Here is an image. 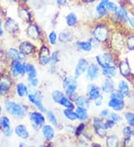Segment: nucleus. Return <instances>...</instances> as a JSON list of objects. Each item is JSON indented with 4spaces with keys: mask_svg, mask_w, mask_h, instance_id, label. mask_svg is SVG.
I'll return each instance as SVG.
<instances>
[{
    "mask_svg": "<svg viewBox=\"0 0 134 147\" xmlns=\"http://www.w3.org/2000/svg\"><path fill=\"white\" fill-rule=\"evenodd\" d=\"M5 107L7 113L12 115L17 119H22L25 117L26 114V107L25 106L14 101L7 100L5 102Z\"/></svg>",
    "mask_w": 134,
    "mask_h": 147,
    "instance_id": "obj_1",
    "label": "nucleus"
},
{
    "mask_svg": "<svg viewBox=\"0 0 134 147\" xmlns=\"http://www.w3.org/2000/svg\"><path fill=\"white\" fill-rule=\"evenodd\" d=\"M11 74L14 77L23 76L26 73V64H23L21 61H12Z\"/></svg>",
    "mask_w": 134,
    "mask_h": 147,
    "instance_id": "obj_2",
    "label": "nucleus"
},
{
    "mask_svg": "<svg viewBox=\"0 0 134 147\" xmlns=\"http://www.w3.org/2000/svg\"><path fill=\"white\" fill-rule=\"evenodd\" d=\"M77 82L75 78L69 77L63 81V88L66 90V94L67 96L71 97V95L75 93V90L77 88Z\"/></svg>",
    "mask_w": 134,
    "mask_h": 147,
    "instance_id": "obj_3",
    "label": "nucleus"
},
{
    "mask_svg": "<svg viewBox=\"0 0 134 147\" xmlns=\"http://www.w3.org/2000/svg\"><path fill=\"white\" fill-rule=\"evenodd\" d=\"M93 35L97 41L104 42L109 36V31L104 26H98L95 29Z\"/></svg>",
    "mask_w": 134,
    "mask_h": 147,
    "instance_id": "obj_4",
    "label": "nucleus"
},
{
    "mask_svg": "<svg viewBox=\"0 0 134 147\" xmlns=\"http://www.w3.org/2000/svg\"><path fill=\"white\" fill-rule=\"evenodd\" d=\"M0 128L6 137L11 136L12 129H11V121L7 116H2L0 117Z\"/></svg>",
    "mask_w": 134,
    "mask_h": 147,
    "instance_id": "obj_5",
    "label": "nucleus"
},
{
    "mask_svg": "<svg viewBox=\"0 0 134 147\" xmlns=\"http://www.w3.org/2000/svg\"><path fill=\"white\" fill-rule=\"evenodd\" d=\"M93 126L95 128V132L98 134L99 136L104 137L105 136L107 133V129L105 127V124L99 118H95L93 120Z\"/></svg>",
    "mask_w": 134,
    "mask_h": 147,
    "instance_id": "obj_6",
    "label": "nucleus"
},
{
    "mask_svg": "<svg viewBox=\"0 0 134 147\" xmlns=\"http://www.w3.org/2000/svg\"><path fill=\"white\" fill-rule=\"evenodd\" d=\"M29 118H30L31 121L32 122L33 125L36 127L42 126L45 122L44 117L39 112H35V111L31 112L29 114Z\"/></svg>",
    "mask_w": 134,
    "mask_h": 147,
    "instance_id": "obj_7",
    "label": "nucleus"
},
{
    "mask_svg": "<svg viewBox=\"0 0 134 147\" xmlns=\"http://www.w3.org/2000/svg\"><path fill=\"white\" fill-rule=\"evenodd\" d=\"M28 97H29V100L31 103L35 105L36 107H37L40 111L46 112V110L45 107L43 106V105L42 104L41 97H40V96H39V94L37 92L36 94H29Z\"/></svg>",
    "mask_w": 134,
    "mask_h": 147,
    "instance_id": "obj_8",
    "label": "nucleus"
},
{
    "mask_svg": "<svg viewBox=\"0 0 134 147\" xmlns=\"http://www.w3.org/2000/svg\"><path fill=\"white\" fill-rule=\"evenodd\" d=\"M88 67H89V63L86 59H81L79 60L78 63V65L76 67V69H75V77H80L82 74H84V72L87 70Z\"/></svg>",
    "mask_w": 134,
    "mask_h": 147,
    "instance_id": "obj_9",
    "label": "nucleus"
},
{
    "mask_svg": "<svg viewBox=\"0 0 134 147\" xmlns=\"http://www.w3.org/2000/svg\"><path fill=\"white\" fill-rule=\"evenodd\" d=\"M5 29L10 34H14L19 30V24L11 18H8L5 23Z\"/></svg>",
    "mask_w": 134,
    "mask_h": 147,
    "instance_id": "obj_10",
    "label": "nucleus"
},
{
    "mask_svg": "<svg viewBox=\"0 0 134 147\" xmlns=\"http://www.w3.org/2000/svg\"><path fill=\"white\" fill-rule=\"evenodd\" d=\"M39 63L43 65L48 64L50 61V52L46 47H43L39 54Z\"/></svg>",
    "mask_w": 134,
    "mask_h": 147,
    "instance_id": "obj_11",
    "label": "nucleus"
},
{
    "mask_svg": "<svg viewBox=\"0 0 134 147\" xmlns=\"http://www.w3.org/2000/svg\"><path fill=\"white\" fill-rule=\"evenodd\" d=\"M19 49H20V52L22 55H29L34 51V47L31 43L29 42H24L20 44Z\"/></svg>",
    "mask_w": 134,
    "mask_h": 147,
    "instance_id": "obj_12",
    "label": "nucleus"
},
{
    "mask_svg": "<svg viewBox=\"0 0 134 147\" xmlns=\"http://www.w3.org/2000/svg\"><path fill=\"white\" fill-rule=\"evenodd\" d=\"M108 106L115 111H121L124 108L123 99L113 98L111 97L110 100L108 102Z\"/></svg>",
    "mask_w": 134,
    "mask_h": 147,
    "instance_id": "obj_13",
    "label": "nucleus"
},
{
    "mask_svg": "<svg viewBox=\"0 0 134 147\" xmlns=\"http://www.w3.org/2000/svg\"><path fill=\"white\" fill-rule=\"evenodd\" d=\"M15 134L17 135L19 138H22V139H26L29 138V132L27 129V127L24 125H18L15 128Z\"/></svg>",
    "mask_w": 134,
    "mask_h": 147,
    "instance_id": "obj_14",
    "label": "nucleus"
},
{
    "mask_svg": "<svg viewBox=\"0 0 134 147\" xmlns=\"http://www.w3.org/2000/svg\"><path fill=\"white\" fill-rule=\"evenodd\" d=\"M11 85V80L7 77H2L0 79V94L7 92Z\"/></svg>",
    "mask_w": 134,
    "mask_h": 147,
    "instance_id": "obj_15",
    "label": "nucleus"
},
{
    "mask_svg": "<svg viewBox=\"0 0 134 147\" xmlns=\"http://www.w3.org/2000/svg\"><path fill=\"white\" fill-rule=\"evenodd\" d=\"M99 75V69L95 65H91L87 68V77L90 80H95Z\"/></svg>",
    "mask_w": 134,
    "mask_h": 147,
    "instance_id": "obj_16",
    "label": "nucleus"
},
{
    "mask_svg": "<svg viewBox=\"0 0 134 147\" xmlns=\"http://www.w3.org/2000/svg\"><path fill=\"white\" fill-rule=\"evenodd\" d=\"M103 69V74L107 78H113V77H116V69L114 66L111 65H107L104 68H102Z\"/></svg>",
    "mask_w": 134,
    "mask_h": 147,
    "instance_id": "obj_17",
    "label": "nucleus"
},
{
    "mask_svg": "<svg viewBox=\"0 0 134 147\" xmlns=\"http://www.w3.org/2000/svg\"><path fill=\"white\" fill-rule=\"evenodd\" d=\"M102 91L106 94H110L114 90V85L113 82L111 80L110 78H107L102 84Z\"/></svg>",
    "mask_w": 134,
    "mask_h": 147,
    "instance_id": "obj_18",
    "label": "nucleus"
},
{
    "mask_svg": "<svg viewBox=\"0 0 134 147\" xmlns=\"http://www.w3.org/2000/svg\"><path fill=\"white\" fill-rule=\"evenodd\" d=\"M27 35L29 36V38L32 39V40H37L39 35L37 27L34 25H30L27 29Z\"/></svg>",
    "mask_w": 134,
    "mask_h": 147,
    "instance_id": "obj_19",
    "label": "nucleus"
},
{
    "mask_svg": "<svg viewBox=\"0 0 134 147\" xmlns=\"http://www.w3.org/2000/svg\"><path fill=\"white\" fill-rule=\"evenodd\" d=\"M42 131H43V136H44V138H46L47 140H52V138H54V131L53 128L51 126H48V125L44 126L43 127V129H42Z\"/></svg>",
    "mask_w": 134,
    "mask_h": 147,
    "instance_id": "obj_20",
    "label": "nucleus"
},
{
    "mask_svg": "<svg viewBox=\"0 0 134 147\" xmlns=\"http://www.w3.org/2000/svg\"><path fill=\"white\" fill-rule=\"evenodd\" d=\"M8 56L12 61H21L22 62V54L15 49H11L8 51Z\"/></svg>",
    "mask_w": 134,
    "mask_h": 147,
    "instance_id": "obj_21",
    "label": "nucleus"
},
{
    "mask_svg": "<svg viewBox=\"0 0 134 147\" xmlns=\"http://www.w3.org/2000/svg\"><path fill=\"white\" fill-rule=\"evenodd\" d=\"M75 104L77 105L78 107H82L84 109H87L89 106V99L86 98L84 96H80L77 97L75 100Z\"/></svg>",
    "mask_w": 134,
    "mask_h": 147,
    "instance_id": "obj_22",
    "label": "nucleus"
},
{
    "mask_svg": "<svg viewBox=\"0 0 134 147\" xmlns=\"http://www.w3.org/2000/svg\"><path fill=\"white\" fill-rule=\"evenodd\" d=\"M118 92L122 94L123 97H127L129 94V87L127 83L125 81L122 80L120 81L118 83Z\"/></svg>",
    "mask_w": 134,
    "mask_h": 147,
    "instance_id": "obj_23",
    "label": "nucleus"
},
{
    "mask_svg": "<svg viewBox=\"0 0 134 147\" xmlns=\"http://www.w3.org/2000/svg\"><path fill=\"white\" fill-rule=\"evenodd\" d=\"M16 93L20 97H23L28 94V88L25 84L20 83L16 85Z\"/></svg>",
    "mask_w": 134,
    "mask_h": 147,
    "instance_id": "obj_24",
    "label": "nucleus"
},
{
    "mask_svg": "<svg viewBox=\"0 0 134 147\" xmlns=\"http://www.w3.org/2000/svg\"><path fill=\"white\" fill-rule=\"evenodd\" d=\"M88 94H89V97L92 100H95L97 97H98L100 96V89L98 88V87L95 86H92L90 87L89 90V92H88Z\"/></svg>",
    "mask_w": 134,
    "mask_h": 147,
    "instance_id": "obj_25",
    "label": "nucleus"
},
{
    "mask_svg": "<svg viewBox=\"0 0 134 147\" xmlns=\"http://www.w3.org/2000/svg\"><path fill=\"white\" fill-rule=\"evenodd\" d=\"M116 12V16H118V18H120L121 20H125V21H127V19H128V14H127V11L125 10V8H124L123 7H117Z\"/></svg>",
    "mask_w": 134,
    "mask_h": 147,
    "instance_id": "obj_26",
    "label": "nucleus"
},
{
    "mask_svg": "<svg viewBox=\"0 0 134 147\" xmlns=\"http://www.w3.org/2000/svg\"><path fill=\"white\" fill-rule=\"evenodd\" d=\"M75 113L78 116V119L80 120H86L88 117V114L86 111V109H84L82 107H78L77 108Z\"/></svg>",
    "mask_w": 134,
    "mask_h": 147,
    "instance_id": "obj_27",
    "label": "nucleus"
},
{
    "mask_svg": "<svg viewBox=\"0 0 134 147\" xmlns=\"http://www.w3.org/2000/svg\"><path fill=\"white\" fill-rule=\"evenodd\" d=\"M119 69H120V73L122 74L123 76H127L131 73V68L129 65L126 62H122L119 64Z\"/></svg>",
    "mask_w": 134,
    "mask_h": 147,
    "instance_id": "obj_28",
    "label": "nucleus"
},
{
    "mask_svg": "<svg viewBox=\"0 0 134 147\" xmlns=\"http://www.w3.org/2000/svg\"><path fill=\"white\" fill-rule=\"evenodd\" d=\"M77 22L78 18L77 16H76V15H75V13H69V14L67 16V17H66V23H67V25H68L69 26H71V27L75 26V25L77 24Z\"/></svg>",
    "mask_w": 134,
    "mask_h": 147,
    "instance_id": "obj_29",
    "label": "nucleus"
},
{
    "mask_svg": "<svg viewBox=\"0 0 134 147\" xmlns=\"http://www.w3.org/2000/svg\"><path fill=\"white\" fill-rule=\"evenodd\" d=\"M26 73L29 77H31V78L36 77L37 74L35 67L31 64H26Z\"/></svg>",
    "mask_w": 134,
    "mask_h": 147,
    "instance_id": "obj_30",
    "label": "nucleus"
},
{
    "mask_svg": "<svg viewBox=\"0 0 134 147\" xmlns=\"http://www.w3.org/2000/svg\"><path fill=\"white\" fill-rule=\"evenodd\" d=\"M118 138L116 135H111L107 139V146H118Z\"/></svg>",
    "mask_w": 134,
    "mask_h": 147,
    "instance_id": "obj_31",
    "label": "nucleus"
},
{
    "mask_svg": "<svg viewBox=\"0 0 134 147\" xmlns=\"http://www.w3.org/2000/svg\"><path fill=\"white\" fill-rule=\"evenodd\" d=\"M77 45L81 50L84 51H90L93 48L92 43L89 42H79L77 43Z\"/></svg>",
    "mask_w": 134,
    "mask_h": 147,
    "instance_id": "obj_32",
    "label": "nucleus"
},
{
    "mask_svg": "<svg viewBox=\"0 0 134 147\" xmlns=\"http://www.w3.org/2000/svg\"><path fill=\"white\" fill-rule=\"evenodd\" d=\"M59 38L61 41L65 42L71 41V39H72V34L68 31H63L60 34Z\"/></svg>",
    "mask_w": 134,
    "mask_h": 147,
    "instance_id": "obj_33",
    "label": "nucleus"
},
{
    "mask_svg": "<svg viewBox=\"0 0 134 147\" xmlns=\"http://www.w3.org/2000/svg\"><path fill=\"white\" fill-rule=\"evenodd\" d=\"M59 103L61 105V106L66 107V109H74V105L71 103V101H70L67 97H64V96L61 98Z\"/></svg>",
    "mask_w": 134,
    "mask_h": 147,
    "instance_id": "obj_34",
    "label": "nucleus"
},
{
    "mask_svg": "<svg viewBox=\"0 0 134 147\" xmlns=\"http://www.w3.org/2000/svg\"><path fill=\"white\" fill-rule=\"evenodd\" d=\"M63 113H64V115L66 116V118L69 119V120H75L78 119V116L76 113L71 111V109H65Z\"/></svg>",
    "mask_w": 134,
    "mask_h": 147,
    "instance_id": "obj_35",
    "label": "nucleus"
},
{
    "mask_svg": "<svg viewBox=\"0 0 134 147\" xmlns=\"http://www.w3.org/2000/svg\"><path fill=\"white\" fill-rule=\"evenodd\" d=\"M107 6H106L103 2H101L100 3H98V5L96 6V11L98 14H99V16H104L106 13H107Z\"/></svg>",
    "mask_w": 134,
    "mask_h": 147,
    "instance_id": "obj_36",
    "label": "nucleus"
},
{
    "mask_svg": "<svg viewBox=\"0 0 134 147\" xmlns=\"http://www.w3.org/2000/svg\"><path fill=\"white\" fill-rule=\"evenodd\" d=\"M63 96L64 95L61 91H55L52 93V98H53L54 101L56 102H59Z\"/></svg>",
    "mask_w": 134,
    "mask_h": 147,
    "instance_id": "obj_37",
    "label": "nucleus"
},
{
    "mask_svg": "<svg viewBox=\"0 0 134 147\" xmlns=\"http://www.w3.org/2000/svg\"><path fill=\"white\" fill-rule=\"evenodd\" d=\"M125 118L128 122L129 125L134 127V114L131 112H127L125 114Z\"/></svg>",
    "mask_w": 134,
    "mask_h": 147,
    "instance_id": "obj_38",
    "label": "nucleus"
},
{
    "mask_svg": "<svg viewBox=\"0 0 134 147\" xmlns=\"http://www.w3.org/2000/svg\"><path fill=\"white\" fill-rule=\"evenodd\" d=\"M47 116H48V120L53 124L54 126H57V118H56L55 115L53 112L52 111H48V113H47Z\"/></svg>",
    "mask_w": 134,
    "mask_h": 147,
    "instance_id": "obj_39",
    "label": "nucleus"
},
{
    "mask_svg": "<svg viewBox=\"0 0 134 147\" xmlns=\"http://www.w3.org/2000/svg\"><path fill=\"white\" fill-rule=\"evenodd\" d=\"M48 39H49V42L52 45H54L57 42V34L54 31H52L48 35Z\"/></svg>",
    "mask_w": 134,
    "mask_h": 147,
    "instance_id": "obj_40",
    "label": "nucleus"
},
{
    "mask_svg": "<svg viewBox=\"0 0 134 147\" xmlns=\"http://www.w3.org/2000/svg\"><path fill=\"white\" fill-rule=\"evenodd\" d=\"M127 45L131 50H134V36L128 38L127 42Z\"/></svg>",
    "mask_w": 134,
    "mask_h": 147,
    "instance_id": "obj_41",
    "label": "nucleus"
},
{
    "mask_svg": "<svg viewBox=\"0 0 134 147\" xmlns=\"http://www.w3.org/2000/svg\"><path fill=\"white\" fill-rule=\"evenodd\" d=\"M117 5H116V4L113 3V2H108V4L107 5V9L109 10V11H116V9H117Z\"/></svg>",
    "mask_w": 134,
    "mask_h": 147,
    "instance_id": "obj_42",
    "label": "nucleus"
},
{
    "mask_svg": "<svg viewBox=\"0 0 134 147\" xmlns=\"http://www.w3.org/2000/svg\"><path fill=\"white\" fill-rule=\"evenodd\" d=\"M123 134L126 138H130V136H131V134H132V130H131V127L126 126V127L124 128Z\"/></svg>",
    "mask_w": 134,
    "mask_h": 147,
    "instance_id": "obj_43",
    "label": "nucleus"
},
{
    "mask_svg": "<svg viewBox=\"0 0 134 147\" xmlns=\"http://www.w3.org/2000/svg\"><path fill=\"white\" fill-rule=\"evenodd\" d=\"M52 64H55L58 62V53L54 52L52 54V57H50V61Z\"/></svg>",
    "mask_w": 134,
    "mask_h": 147,
    "instance_id": "obj_44",
    "label": "nucleus"
},
{
    "mask_svg": "<svg viewBox=\"0 0 134 147\" xmlns=\"http://www.w3.org/2000/svg\"><path fill=\"white\" fill-rule=\"evenodd\" d=\"M110 118H111V120H113L115 123H117V122H118V121H120V120H121V117H120L119 115H118L117 114H116V113L111 114Z\"/></svg>",
    "mask_w": 134,
    "mask_h": 147,
    "instance_id": "obj_45",
    "label": "nucleus"
},
{
    "mask_svg": "<svg viewBox=\"0 0 134 147\" xmlns=\"http://www.w3.org/2000/svg\"><path fill=\"white\" fill-rule=\"evenodd\" d=\"M111 97L113 98H118V99H123V96L119 92H113L111 94Z\"/></svg>",
    "mask_w": 134,
    "mask_h": 147,
    "instance_id": "obj_46",
    "label": "nucleus"
},
{
    "mask_svg": "<svg viewBox=\"0 0 134 147\" xmlns=\"http://www.w3.org/2000/svg\"><path fill=\"white\" fill-rule=\"evenodd\" d=\"M105 127L106 129H111V128H113L114 126V125L116 124V123L112 120H107V122L105 123Z\"/></svg>",
    "mask_w": 134,
    "mask_h": 147,
    "instance_id": "obj_47",
    "label": "nucleus"
},
{
    "mask_svg": "<svg viewBox=\"0 0 134 147\" xmlns=\"http://www.w3.org/2000/svg\"><path fill=\"white\" fill-rule=\"evenodd\" d=\"M29 83L34 87H36L38 84V80L36 79V77H34V78H31V77H29Z\"/></svg>",
    "mask_w": 134,
    "mask_h": 147,
    "instance_id": "obj_48",
    "label": "nucleus"
},
{
    "mask_svg": "<svg viewBox=\"0 0 134 147\" xmlns=\"http://www.w3.org/2000/svg\"><path fill=\"white\" fill-rule=\"evenodd\" d=\"M95 100V104L96 106H100L102 104V102H103V97L102 96H99L98 97H97L95 100Z\"/></svg>",
    "mask_w": 134,
    "mask_h": 147,
    "instance_id": "obj_49",
    "label": "nucleus"
},
{
    "mask_svg": "<svg viewBox=\"0 0 134 147\" xmlns=\"http://www.w3.org/2000/svg\"><path fill=\"white\" fill-rule=\"evenodd\" d=\"M84 124H80V126L78 127L77 129V131H76V134H77V135H78L79 134H80V132H81V131H83V129H84Z\"/></svg>",
    "mask_w": 134,
    "mask_h": 147,
    "instance_id": "obj_50",
    "label": "nucleus"
},
{
    "mask_svg": "<svg viewBox=\"0 0 134 147\" xmlns=\"http://www.w3.org/2000/svg\"><path fill=\"white\" fill-rule=\"evenodd\" d=\"M127 22H128L129 23H130V25H131L133 28H134V18L131 17V16H128Z\"/></svg>",
    "mask_w": 134,
    "mask_h": 147,
    "instance_id": "obj_51",
    "label": "nucleus"
},
{
    "mask_svg": "<svg viewBox=\"0 0 134 147\" xmlns=\"http://www.w3.org/2000/svg\"><path fill=\"white\" fill-rule=\"evenodd\" d=\"M66 1H67V0H56V2H57V5L62 6L64 5L66 3Z\"/></svg>",
    "mask_w": 134,
    "mask_h": 147,
    "instance_id": "obj_52",
    "label": "nucleus"
},
{
    "mask_svg": "<svg viewBox=\"0 0 134 147\" xmlns=\"http://www.w3.org/2000/svg\"><path fill=\"white\" fill-rule=\"evenodd\" d=\"M108 114H109V112H108V111L107 110H103V111L101 112V115L102 117H107V115H108Z\"/></svg>",
    "mask_w": 134,
    "mask_h": 147,
    "instance_id": "obj_53",
    "label": "nucleus"
},
{
    "mask_svg": "<svg viewBox=\"0 0 134 147\" xmlns=\"http://www.w3.org/2000/svg\"><path fill=\"white\" fill-rule=\"evenodd\" d=\"M2 34H3V30L2 27V20L0 19V36H2Z\"/></svg>",
    "mask_w": 134,
    "mask_h": 147,
    "instance_id": "obj_54",
    "label": "nucleus"
},
{
    "mask_svg": "<svg viewBox=\"0 0 134 147\" xmlns=\"http://www.w3.org/2000/svg\"><path fill=\"white\" fill-rule=\"evenodd\" d=\"M2 106H1V105H0V116H1V115H2Z\"/></svg>",
    "mask_w": 134,
    "mask_h": 147,
    "instance_id": "obj_55",
    "label": "nucleus"
},
{
    "mask_svg": "<svg viewBox=\"0 0 134 147\" xmlns=\"http://www.w3.org/2000/svg\"><path fill=\"white\" fill-rule=\"evenodd\" d=\"M86 1L89 2H95V1H96V0H86Z\"/></svg>",
    "mask_w": 134,
    "mask_h": 147,
    "instance_id": "obj_56",
    "label": "nucleus"
},
{
    "mask_svg": "<svg viewBox=\"0 0 134 147\" xmlns=\"http://www.w3.org/2000/svg\"><path fill=\"white\" fill-rule=\"evenodd\" d=\"M7 1L10 2H15V1H16V0H7Z\"/></svg>",
    "mask_w": 134,
    "mask_h": 147,
    "instance_id": "obj_57",
    "label": "nucleus"
},
{
    "mask_svg": "<svg viewBox=\"0 0 134 147\" xmlns=\"http://www.w3.org/2000/svg\"><path fill=\"white\" fill-rule=\"evenodd\" d=\"M24 2H28V1H29V0H23Z\"/></svg>",
    "mask_w": 134,
    "mask_h": 147,
    "instance_id": "obj_58",
    "label": "nucleus"
},
{
    "mask_svg": "<svg viewBox=\"0 0 134 147\" xmlns=\"http://www.w3.org/2000/svg\"><path fill=\"white\" fill-rule=\"evenodd\" d=\"M0 66H1V61H0Z\"/></svg>",
    "mask_w": 134,
    "mask_h": 147,
    "instance_id": "obj_59",
    "label": "nucleus"
}]
</instances>
